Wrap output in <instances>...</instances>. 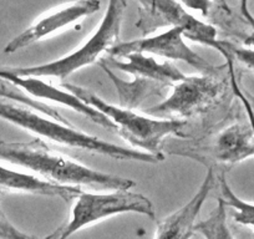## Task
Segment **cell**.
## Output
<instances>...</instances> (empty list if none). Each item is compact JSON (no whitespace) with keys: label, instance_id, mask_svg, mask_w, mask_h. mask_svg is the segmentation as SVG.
<instances>
[{"label":"cell","instance_id":"1","mask_svg":"<svg viewBox=\"0 0 254 239\" xmlns=\"http://www.w3.org/2000/svg\"><path fill=\"white\" fill-rule=\"evenodd\" d=\"M0 162L19 166L46 181L65 186L95 189H131L135 182L111 173L100 172L51 150L43 140L30 142L0 141Z\"/></svg>","mask_w":254,"mask_h":239},{"label":"cell","instance_id":"2","mask_svg":"<svg viewBox=\"0 0 254 239\" xmlns=\"http://www.w3.org/2000/svg\"><path fill=\"white\" fill-rule=\"evenodd\" d=\"M0 119L33 133L39 140H48L74 150L86 151L119 161H135L151 165L165 160V156H155L135 148L107 142L79 130L74 125H65L36 110L8 100L0 99Z\"/></svg>","mask_w":254,"mask_h":239},{"label":"cell","instance_id":"3","mask_svg":"<svg viewBox=\"0 0 254 239\" xmlns=\"http://www.w3.org/2000/svg\"><path fill=\"white\" fill-rule=\"evenodd\" d=\"M63 87L111 120L117 128L116 132L135 150L155 156H165L162 147L167 137H186V120L145 116L133 110L109 104L85 87L72 84H63Z\"/></svg>","mask_w":254,"mask_h":239},{"label":"cell","instance_id":"4","mask_svg":"<svg viewBox=\"0 0 254 239\" xmlns=\"http://www.w3.org/2000/svg\"><path fill=\"white\" fill-rule=\"evenodd\" d=\"M126 9V0H109L106 11L96 30L75 51L50 62H44L34 66L4 67V69L15 76L67 79L70 75L79 71L82 67L101 61V56L105 53L109 54L110 50L116 44H119L117 41L121 33Z\"/></svg>","mask_w":254,"mask_h":239},{"label":"cell","instance_id":"5","mask_svg":"<svg viewBox=\"0 0 254 239\" xmlns=\"http://www.w3.org/2000/svg\"><path fill=\"white\" fill-rule=\"evenodd\" d=\"M124 213H137L151 219L156 218L152 202L141 193L130 189H120L110 193H87L82 191L72 207L69 221L45 239H69L85 227Z\"/></svg>","mask_w":254,"mask_h":239},{"label":"cell","instance_id":"6","mask_svg":"<svg viewBox=\"0 0 254 239\" xmlns=\"http://www.w3.org/2000/svg\"><path fill=\"white\" fill-rule=\"evenodd\" d=\"M146 16H141L143 29L171 26L182 29L185 38L194 43L209 46L218 51L226 60L231 59L224 41L217 39V29L213 25L193 16L180 0H137Z\"/></svg>","mask_w":254,"mask_h":239},{"label":"cell","instance_id":"7","mask_svg":"<svg viewBox=\"0 0 254 239\" xmlns=\"http://www.w3.org/2000/svg\"><path fill=\"white\" fill-rule=\"evenodd\" d=\"M224 84L214 74L186 76L172 86L170 96L148 110L155 117L186 120L206 112L223 94Z\"/></svg>","mask_w":254,"mask_h":239},{"label":"cell","instance_id":"8","mask_svg":"<svg viewBox=\"0 0 254 239\" xmlns=\"http://www.w3.org/2000/svg\"><path fill=\"white\" fill-rule=\"evenodd\" d=\"M172 153L209 167L212 163L236 165L254 156V128L251 123H233L208 140L182 146Z\"/></svg>","mask_w":254,"mask_h":239},{"label":"cell","instance_id":"9","mask_svg":"<svg viewBox=\"0 0 254 239\" xmlns=\"http://www.w3.org/2000/svg\"><path fill=\"white\" fill-rule=\"evenodd\" d=\"M185 34L180 28H170L163 33L142 39L119 43L110 50L109 58L122 59L132 53L157 55L171 61H182L202 74H216V67L193 51L185 41Z\"/></svg>","mask_w":254,"mask_h":239},{"label":"cell","instance_id":"10","mask_svg":"<svg viewBox=\"0 0 254 239\" xmlns=\"http://www.w3.org/2000/svg\"><path fill=\"white\" fill-rule=\"evenodd\" d=\"M101 9L100 0H77L59 6L53 11L36 19L30 26L11 39L4 48L5 54H14L33 44L60 33L84 18L94 15Z\"/></svg>","mask_w":254,"mask_h":239},{"label":"cell","instance_id":"11","mask_svg":"<svg viewBox=\"0 0 254 239\" xmlns=\"http://www.w3.org/2000/svg\"><path fill=\"white\" fill-rule=\"evenodd\" d=\"M0 76L13 82L19 89H21L25 94L34 97V99L40 100V101L41 100H50V101L56 102L61 106L69 107L70 110L77 112V114H81L82 116L89 119L90 121L107 128V130H117L111 120H109L104 114H101L96 109L82 101L76 95L70 91H64V90L58 89V87L45 82L44 80H40V77L15 76V75L6 71L4 67H0Z\"/></svg>","mask_w":254,"mask_h":239},{"label":"cell","instance_id":"12","mask_svg":"<svg viewBox=\"0 0 254 239\" xmlns=\"http://www.w3.org/2000/svg\"><path fill=\"white\" fill-rule=\"evenodd\" d=\"M214 183V172L213 168H208L203 182L199 186L198 191L196 192L192 198L177 209L166 217L165 219L160 221L156 227L155 239H190L193 237L194 226L197 223L201 209L206 203L209 196L212 187Z\"/></svg>","mask_w":254,"mask_h":239},{"label":"cell","instance_id":"13","mask_svg":"<svg viewBox=\"0 0 254 239\" xmlns=\"http://www.w3.org/2000/svg\"><path fill=\"white\" fill-rule=\"evenodd\" d=\"M0 192L55 197L70 202L76 199L82 193V189L79 186H65L46 181L33 173L10 170L0 165Z\"/></svg>","mask_w":254,"mask_h":239},{"label":"cell","instance_id":"14","mask_svg":"<svg viewBox=\"0 0 254 239\" xmlns=\"http://www.w3.org/2000/svg\"><path fill=\"white\" fill-rule=\"evenodd\" d=\"M122 59H125V61L109 58L107 60L102 59L100 62H104L110 67H116L121 71L131 74L132 76L157 81L165 85L166 87L173 86L187 76L173 62H158L153 56L147 55V54L132 53L124 56Z\"/></svg>","mask_w":254,"mask_h":239},{"label":"cell","instance_id":"15","mask_svg":"<svg viewBox=\"0 0 254 239\" xmlns=\"http://www.w3.org/2000/svg\"><path fill=\"white\" fill-rule=\"evenodd\" d=\"M99 65L105 70V72L109 75L110 79L112 80L114 85L116 86L117 92H119L120 106L125 107V109H136L147 97L153 96V95H158L162 90L166 89L165 85L160 84V82L137 76H133L132 81L126 82L124 80L119 79L112 72L111 67L102 64V62H100Z\"/></svg>","mask_w":254,"mask_h":239},{"label":"cell","instance_id":"16","mask_svg":"<svg viewBox=\"0 0 254 239\" xmlns=\"http://www.w3.org/2000/svg\"><path fill=\"white\" fill-rule=\"evenodd\" d=\"M0 99L8 100V101H13L16 102V104L30 107V109L36 110V111L41 112L45 116L51 117V119L56 120L59 122L65 123V125H72L55 107L50 106V105H48L44 101H40V100H36L34 97L29 96L23 90L19 89L16 85H14L13 82H10L9 80L4 79L1 76H0Z\"/></svg>","mask_w":254,"mask_h":239},{"label":"cell","instance_id":"17","mask_svg":"<svg viewBox=\"0 0 254 239\" xmlns=\"http://www.w3.org/2000/svg\"><path fill=\"white\" fill-rule=\"evenodd\" d=\"M227 207L221 198L217 207L207 219L197 222L194 232L202 234L204 239H234L228 222H227Z\"/></svg>","mask_w":254,"mask_h":239},{"label":"cell","instance_id":"18","mask_svg":"<svg viewBox=\"0 0 254 239\" xmlns=\"http://www.w3.org/2000/svg\"><path fill=\"white\" fill-rule=\"evenodd\" d=\"M219 183H221V191L222 197L221 199L224 202L226 207H231L234 209L233 219L237 223L242 224V226L251 227L254 228V203H249V202L243 201L239 198L229 184L227 183L224 175L219 177Z\"/></svg>","mask_w":254,"mask_h":239},{"label":"cell","instance_id":"19","mask_svg":"<svg viewBox=\"0 0 254 239\" xmlns=\"http://www.w3.org/2000/svg\"><path fill=\"white\" fill-rule=\"evenodd\" d=\"M226 48L229 51L233 60L241 62L246 69L254 72V49L253 48H241L226 41Z\"/></svg>","mask_w":254,"mask_h":239},{"label":"cell","instance_id":"20","mask_svg":"<svg viewBox=\"0 0 254 239\" xmlns=\"http://www.w3.org/2000/svg\"><path fill=\"white\" fill-rule=\"evenodd\" d=\"M0 239H39L36 237L24 233L16 228L8 219L0 206Z\"/></svg>","mask_w":254,"mask_h":239},{"label":"cell","instance_id":"21","mask_svg":"<svg viewBox=\"0 0 254 239\" xmlns=\"http://www.w3.org/2000/svg\"><path fill=\"white\" fill-rule=\"evenodd\" d=\"M213 1L226 5L224 0H180V3L188 10H193L201 13L203 16H208Z\"/></svg>","mask_w":254,"mask_h":239},{"label":"cell","instance_id":"22","mask_svg":"<svg viewBox=\"0 0 254 239\" xmlns=\"http://www.w3.org/2000/svg\"><path fill=\"white\" fill-rule=\"evenodd\" d=\"M241 9H242V13H243L244 18L247 19V21L251 25V34L244 39V45L247 48H253L254 49V16L252 15V13L249 11L248 9V3H247V0H241Z\"/></svg>","mask_w":254,"mask_h":239}]
</instances>
